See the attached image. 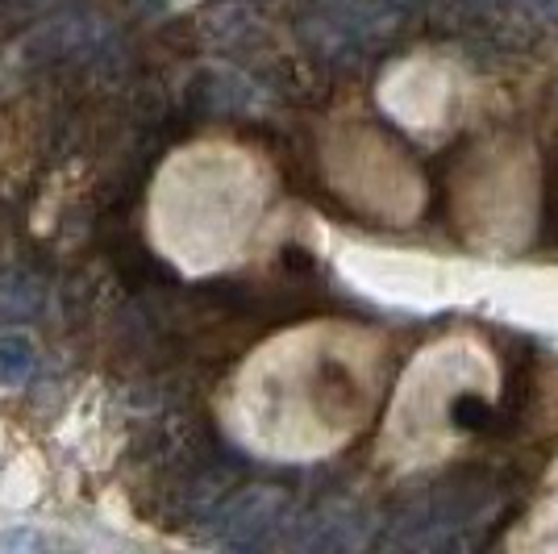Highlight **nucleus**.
Returning a JSON list of instances; mask_svg holds the SVG:
<instances>
[{
  "mask_svg": "<svg viewBox=\"0 0 558 554\" xmlns=\"http://www.w3.org/2000/svg\"><path fill=\"white\" fill-rule=\"evenodd\" d=\"M34 371V342L22 338V334H4L0 338V384L13 388V384H25Z\"/></svg>",
  "mask_w": 558,
  "mask_h": 554,
  "instance_id": "nucleus-1",
  "label": "nucleus"
},
{
  "mask_svg": "<svg viewBox=\"0 0 558 554\" xmlns=\"http://www.w3.org/2000/svg\"><path fill=\"white\" fill-rule=\"evenodd\" d=\"M446 413H450V425H454V430H463V434H488L492 430V405L475 393L454 396Z\"/></svg>",
  "mask_w": 558,
  "mask_h": 554,
  "instance_id": "nucleus-2",
  "label": "nucleus"
},
{
  "mask_svg": "<svg viewBox=\"0 0 558 554\" xmlns=\"http://www.w3.org/2000/svg\"><path fill=\"white\" fill-rule=\"evenodd\" d=\"M50 542L43 538V533H0V551H47Z\"/></svg>",
  "mask_w": 558,
  "mask_h": 554,
  "instance_id": "nucleus-3",
  "label": "nucleus"
}]
</instances>
